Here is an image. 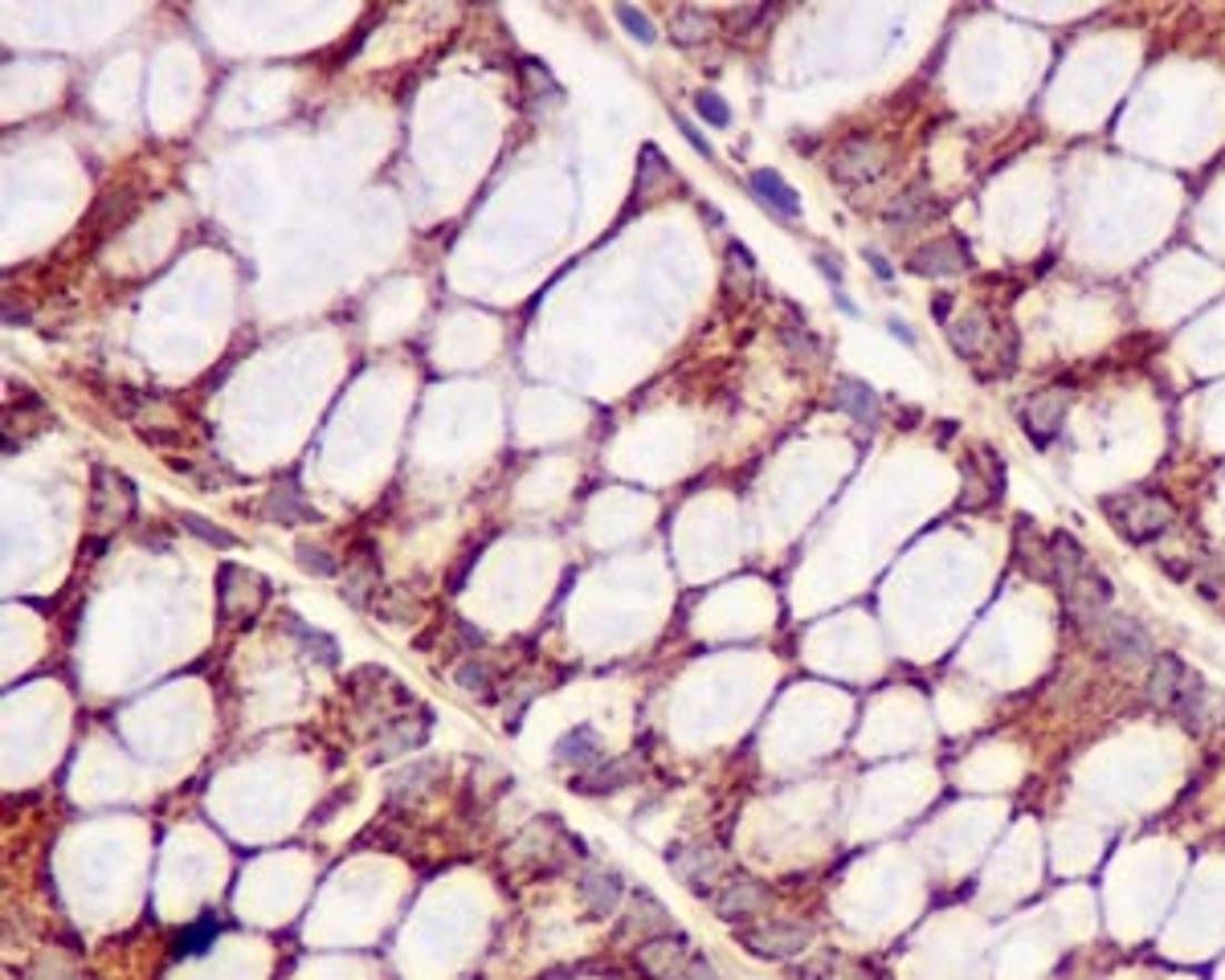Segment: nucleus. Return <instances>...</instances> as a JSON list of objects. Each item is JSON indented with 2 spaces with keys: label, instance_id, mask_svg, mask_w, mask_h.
I'll use <instances>...</instances> for the list:
<instances>
[{
  "label": "nucleus",
  "instance_id": "f8f14e48",
  "mask_svg": "<svg viewBox=\"0 0 1225 980\" xmlns=\"http://www.w3.org/2000/svg\"><path fill=\"white\" fill-rule=\"evenodd\" d=\"M621 928H625V936H637V940H654V936H666V931H674V919H670V911L662 907V899H657V894H650L645 887H637V891H630V907H625V919H621Z\"/></svg>",
  "mask_w": 1225,
  "mask_h": 980
},
{
  "label": "nucleus",
  "instance_id": "2f4dec72",
  "mask_svg": "<svg viewBox=\"0 0 1225 980\" xmlns=\"http://www.w3.org/2000/svg\"><path fill=\"white\" fill-rule=\"evenodd\" d=\"M760 17H764V9H760V4H752V9H727V13H723V21H727V29H735V33H747V29L756 26Z\"/></svg>",
  "mask_w": 1225,
  "mask_h": 980
},
{
  "label": "nucleus",
  "instance_id": "a211bd4d",
  "mask_svg": "<svg viewBox=\"0 0 1225 980\" xmlns=\"http://www.w3.org/2000/svg\"><path fill=\"white\" fill-rule=\"evenodd\" d=\"M747 184H752V192H756L760 201L769 204V209H776L781 217H801V197L784 184L781 172H772V168H756V172L747 177Z\"/></svg>",
  "mask_w": 1225,
  "mask_h": 980
},
{
  "label": "nucleus",
  "instance_id": "473e14b6",
  "mask_svg": "<svg viewBox=\"0 0 1225 980\" xmlns=\"http://www.w3.org/2000/svg\"><path fill=\"white\" fill-rule=\"evenodd\" d=\"M33 980H78L70 968H62L58 960H38V968H33Z\"/></svg>",
  "mask_w": 1225,
  "mask_h": 980
},
{
  "label": "nucleus",
  "instance_id": "cd10ccee",
  "mask_svg": "<svg viewBox=\"0 0 1225 980\" xmlns=\"http://www.w3.org/2000/svg\"><path fill=\"white\" fill-rule=\"evenodd\" d=\"M695 111H699V119H703V123H711V127H727V123H732V111H727V102H723L715 90H699V94H695Z\"/></svg>",
  "mask_w": 1225,
  "mask_h": 980
},
{
  "label": "nucleus",
  "instance_id": "a878e982",
  "mask_svg": "<svg viewBox=\"0 0 1225 980\" xmlns=\"http://www.w3.org/2000/svg\"><path fill=\"white\" fill-rule=\"evenodd\" d=\"M613 17H617L621 26H625V33H630L633 41H642V46H654V41H657L654 21H650L642 9H633V4H617V9H613Z\"/></svg>",
  "mask_w": 1225,
  "mask_h": 980
},
{
  "label": "nucleus",
  "instance_id": "7c9ffc66",
  "mask_svg": "<svg viewBox=\"0 0 1225 980\" xmlns=\"http://www.w3.org/2000/svg\"><path fill=\"white\" fill-rule=\"evenodd\" d=\"M674 127L683 131V139H686V143H691V148L699 151V156H703V160H715V148H711L707 139H703V131H699V127L691 123V119H683V114H674Z\"/></svg>",
  "mask_w": 1225,
  "mask_h": 980
},
{
  "label": "nucleus",
  "instance_id": "412c9836",
  "mask_svg": "<svg viewBox=\"0 0 1225 980\" xmlns=\"http://www.w3.org/2000/svg\"><path fill=\"white\" fill-rule=\"evenodd\" d=\"M711 33V17L703 9H674L670 13V41L674 46H699Z\"/></svg>",
  "mask_w": 1225,
  "mask_h": 980
},
{
  "label": "nucleus",
  "instance_id": "ddd939ff",
  "mask_svg": "<svg viewBox=\"0 0 1225 980\" xmlns=\"http://www.w3.org/2000/svg\"><path fill=\"white\" fill-rule=\"evenodd\" d=\"M830 404H834L837 413H850L858 426L874 429L878 421H883V404H878V392L866 384V380L858 377H842L834 384V397H830Z\"/></svg>",
  "mask_w": 1225,
  "mask_h": 980
},
{
  "label": "nucleus",
  "instance_id": "bb28decb",
  "mask_svg": "<svg viewBox=\"0 0 1225 980\" xmlns=\"http://www.w3.org/2000/svg\"><path fill=\"white\" fill-rule=\"evenodd\" d=\"M458 687L470 694H486V687H491V667L486 662H479V658H466L462 667H458Z\"/></svg>",
  "mask_w": 1225,
  "mask_h": 980
},
{
  "label": "nucleus",
  "instance_id": "393cba45",
  "mask_svg": "<svg viewBox=\"0 0 1225 980\" xmlns=\"http://www.w3.org/2000/svg\"><path fill=\"white\" fill-rule=\"evenodd\" d=\"M294 560H299V568L303 572H311V577H335L340 572V560L328 552V548H319V543H299L294 548Z\"/></svg>",
  "mask_w": 1225,
  "mask_h": 980
},
{
  "label": "nucleus",
  "instance_id": "7ed1b4c3",
  "mask_svg": "<svg viewBox=\"0 0 1225 980\" xmlns=\"http://www.w3.org/2000/svg\"><path fill=\"white\" fill-rule=\"evenodd\" d=\"M1103 511H1107V519L1115 523V531L1132 543L1161 540L1164 531L1176 523L1173 499H1164L1161 490H1127L1119 499H1107Z\"/></svg>",
  "mask_w": 1225,
  "mask_h": 980
},
{
  "label": "nucleus",
  "instance_id": "5701e85b",
  "mask_svg": "<svg viewBox=\"0 0 1225 980\" xmlns=\"http://www.w3.org/2000/svg\"><path fill=\"white\" fill-rule=\"evenodd\" d=\"M947 340H952L956 356H976L981 352V340H985V319L981 314H964L961 323L947 327Z\"/></svg>",
  "mask_w": 1225,
  "mask_h": 980
},
{
  "label": "nucleus",
  "instance_id": "f704fd0d",
  "mask_svg": "<svg viewBox=\"0 0 1225 980\" xmlns=\"http://www.w3.org/2000/svg\"><path fill=\"white\" fill-rule=\"evenodd\" d=\"M866 262H871V270H874V274H878V278H891V274H895V270H891V266H886V258H883V253L866 250Z\"/></svg>",
  "mask_w": 1225,
  "mask_h": 980
},
{
  "label": "nucleus",
  "instance_id": "6ab92c4d",
  "mask_svg": "<svg viewBox=\"0 0 1225 980\" xmlns=\"http://www.w3.org/2000/svg\"><path fill=\"white\" fill-rule=\"evenodd\" d=\"M556 760L560 764H572L576 772H589V768H596L601 760H605V748H601V740H596L593 728H576L572 736L560 740Z\"/></svg>",
  "mask_w": 1225,
  "mask_h": 980
},
{
  "label": "nucleus",
  "instance_id": "c9c22d12",
  "mask_svg": "<svg viewBox=\"0 0 1225 980\" xmlns=\"http://www.w3.org/2000/svg\"><path fill=\"white\" fill-rule=\"evenodd\" d=\"M886 327H891V336H898V340H903V343H915V336H911V331H907V323H903V319H891V323H886Z\"/></svg>",
  "mask_w": 1225,
  "mask_h": 980
},
{
  "label": "nucleus",
  "instance_id": "39448f33",
  "mask_svg": "<svg viewBox=\"0 0 1225 980\" xmlns=\"http://www.w3.org/2000/svg\"><path fill=\"white\" fill-rule=\"evenodd\" d=\"M735 940L760 960H793L809 952L813 928L801 919H752V923H735Z\"/></svg>",
  "mask_w": 1225,
  "mask_h": 980
},
{
  "label": "nucleus",
  "instance_id": "20e7f679",
  "mask_svg": "<svg viewBox=\"0 0 1225 980\" xmlns=\"http://www.w3.org/2000/svg\"><path fill=\"white\" fill-rule=\"evenodd\" d=\"M1078 617H1083L1086 633L1095 638V646H1100L1103 653H1112L1115 662L1139 667V662H1152V658H1156L1152 638L1132 621V617L1107 613V609H1091V613H1078Z\"/></svg>",
  "mask_w": 1225,
  "mask_h": 980
},
{
  "label": "nucleus",
  "instance_id": "dca6fc26",
  "mask_svg": "<svg viewBox=\"0 0 1225 980\" xmlns=\"http://www.w3.org/2000/svg\"><path fill=\"white\" fill-rule=\"evenodd\" d=\"M265 516L282 523V528H294V523H315V511L303 499L299 482H279V487L265 494Z\"/></svg>",
  "mask_w": 1225,
  "mask_h": 980
},
{
  "label": "nucleus",
  "instance_id": "c756f323",
  "mask_svg": "<svg viewBox=\"0 0 1225 980\" xmlns=\"http://www.w3.org/2000/svg\"><path fill=\"white\" fill-rule=\"evenodd\" d=\"M204 943H213V923H197V928L180 931L177 952H204Z\"/></svg>",
  "mask_w": 1225,
  "mask_h": 980
},
{
  "label": "nucleus",
  "instance_id": "f03ea898",
  "mask_svg": "<svg viewBox=\"0 0 1225 980\" xmlns=\"http://www.w3.org/2000/svg\"><path fill=\"white\" fill-rule=\"evenodd\" d=\"M1148 667H1152L1148 670L1152 703L1173 711L1185 728H1201V719H1205V687H1201L1197 674L1176 653H1156Z\"/></svg>",
  "mask_w": 1225,
  "mask_h": 980
},
{
  "label": "nucleus",
  "instance_id": "aec40b11",
  "mask_svg": "<svg viewBox=\"0 0 1225 980\" xmlns=\"http://www.w3.org/2000/svg\"><path fill=\"white\" fill-rule=\"evenodd\" d=\"M630 784V768L617 764V760H601L596 768H589V772H576V780H572V789L584 792V797H601V792H617Z\"/></svg>",
  "mask_w": 1225,
  "mask_h": 980
},
{
  "label": "nucleus",
  "instance_id": "b1692460",
  "mask_svg": "<svg viewBox=\"0 0 1225 980\" xmlns=\"http://www.w3.org/2000/svg\"><path fill=\"white\" fill-rule=\"evenodd\" d=\"M670 180V168L662 163L657 148H642V163H637V180H633V197H650V192Z\"/></svg>",
  "mask_w": 1225,
  "mask_h": 980
},
{
  "label": "nucleus",
  "instance_id": "9d476101",
  "mask_svg": "<svg viewBox=\"0 0 1225 980\" xmlns=\"http://www.w3.org/2000/svg\"><path fill=\"white\" fill-rule=\"evenodd\" d=\"M666 867L695 894H711L723 882V858L711 846H679L666 854Z\"/></svg>",
  "mask_w": 1225,
  "mask_h": 980
},
{
  "label": "nucleus",
  "instance_id": "f3484780",
  "mask_svg": "<svg viewBox=\"0 0 1225 980\" xmlns=\"http://www.w3.org/2000/svg\"><path fill=\"white\" fill-rule=\"evenodd\" d=\"M1062 413H1066V397H1062V392H1037L1034 401H1030V409H1025V417H1022L1025 433L1046 446L1050 433L1062 426Z\"/></svg>",
  "mask_w": 1225,
  "mask_h": 980
},
{
  "label": "nucleus",
  "instance_id": "4468645a",
  "mask_svg": "<svg viewBox=\"0 0 1225 980\" xmlns=\"http://www.w3.org/2000/svg\"><path fill=\"white\" fill-rule=\"evenodd\" d=\"M932 213H935L932 192L923 189V184H911V189H903L895 201L883 209V226L891 229V233H907V229L932 221Z\"/></svg>",
  "mask_w": 1225,
  "mask_h": 980
},
{
  "label": "nucleus",
  "instance_id": "4be33fe9",
  "mask_svg": "<svg viewBox=\"0 0 1225 980\" xmlns=\"http://www.w3.org/2000/svg\"><path fill=\"white\" fill-rule=\"evenodd\" d=\"M180 528L189 531V536H197V540L204 543H213V548H221V552H229V548H238V536L225 528H217V523H209L204 516H192V511H180Z\"/></svg>",
  "mask_w": 1225,
  "mask_h": 980
},
{
  "label": "nucleus",
  "instance_id": "0eeeda50",
  "mask_svg": "<svg viewBox=\"0 0 1225 980\" xmlns=\"http://www.w3.org/2000/svg\"><path fill=\"white\" fill-rule=\"evenodd\" d=\"M135 511V487L131 478L111 470V466H94L90 474V523H123L127 516Z\"/></svg>",
  "mask_w": 1225,
  "mask_h": 980
},
{
  "label": "nucleus",
  "instance_id": "f257e3e1",
  "mask_svg": "<svg viewBox=\"0 0 1225 980\" xmlns=\"http://www.w3.org/2000/svg\"><path fill=\"white\" fill-rule=\"evenodd\" d=\"M1046 568H1050V580L1058 584L1062 597H1066L1078 613H1091V609H1107V604H1112V597H1115L1112 580L1091 564V556H1086L1066 531H1054V536H1050Z\"/></svg>",
  "mask_w": 1225,
  "mask_h": 980
},
{
  "label": "nucleus",
  "instance_id": "6e6552de",
  "mask_svg": "<svg viewBox=\"0 0 1225 980\" xmlns=\"http://www.w3.org/2000/svg\"><path fill=\"white\" fill-rule=\"evenodd\" d=\"M707 903L723 923H747L752 916L764 911L769 891H764L756 879H747V874H727V879L707 894Z\"/></svg>",
  "mask_w": 1225,
  "mask_h": 980
},
{
  "label": "nucleus",
  "instance_id": "2eb2a0df",
  "mask_svg": "<svg viewBox=\"0 0 1225 980\" xmlns=\"http://www.w3.org/2000/svg\"><path fill=\"white\" fill-rule=\"evenodd\" d=\"M576 891H581L584 907H589L593 916H609V911L621 903V894H625V882H621V874L613 867H593V870H584V874H581Z\"/></svg>",
  "mask_w": 1225,
  "mask_h": 980
},
{
  "label": "nucleus",
  "instance_id": "1a4fd4ad",
  "mask_svg": "<svg viewBox=\"0 0 1225 980\" xmlns=\"http://www.w3.org/2000/svg\"><path fill=\"white\" fill-rule=\"evenodd\" d=\"M691 936L686 931H666V936H654V940H642L637 943V952H633V960H637V968H642L645 977H654V980H670L679 968L691 960Z\"/></svg>",
  "mask_w": 1225,
  "mask_h": 980
},
{
  "label": "nucleus",
  "instance_id": "c85d7f7f",
  "mask_svg": "<svg viewBox=\"0 0 1225 980\" xmlns=\"http://www.w3.org/2000/svg\"><path fill=\"white\" fill-rule=\"evenodd\" d=\"M670 980H723V977H720V968L711 964L707 956H691V960H686V964L679 968V972H674Z\"/></svg>",
  "mask_w": 1225,
  "mask_h": 980
},
{
  "label": "nucleus",
  "instance_id": "9b49d317",
  "mask_svg": "<svg viewBox=\"0 0 1225 980\" xmlns=\"http://www.w3.org/2000/svg\"><path fill=\"white\" fill-rule=\"evenodd\" d=\"M968 266H973L968 246H964L956 233H947V238H935V241H927L923 250L911 253L907 270L920 278H947V274H964Z\"/></svg>",
  "mask_w": 1225,
  "mask_h": 980
},
{
  "label": "nucleus",
  "instance_id": "423d86ee",
  "mask_svg": "<svg viewBox=\"0 0 1225 980\" xmlns=\"http://www.w3.org/2000/svg\"><path fill=\"white\" fill-rule=\"evenodd\" d=\"M886 168H891L886 143H878L874 136H850L837 143L834 160H830V177L846 189H866V184L886 177Z\"/></svg>",
  "mask_w": 1225,
  "mask_h": 980
},
{
  "label": "nucleus",
  "instance_id": "72a5a7b5",
  "mask_svg": "<svg viewBox=\"0 0 1225 980\" xmlns=\"http://www.w3.org/2000/svg\"><path fill=\"white\" fill-rule=\"evenodd\" d=\"M813 262H817V270H822L830 282H842V266H837V258H830V253H817Z\"/></svg>",
  "mask_w": 1225,
  "mask_h": 980
}]
</instances>
